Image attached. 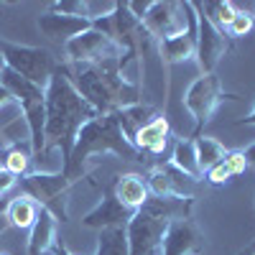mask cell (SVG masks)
<instances>
[{
  "instance_id": "6da1fadb",
  "label": "cell",
  "mask_w": 255,
  "mask_h": 255,
  "mask_svg": "<svg viewBox=\"0 0 255 255\" xmlns=\"http://www.w3.org/2000/svg\"><path fill=\"white\" fill-rule=\"evenodd\" d=\"M44 92H46V125H44L46 145H44V151L46 148H61V158L67 163L72 156L77 133L82 130V125H87L90 120L97 118V110L74 90V84L69 82L67 72H64V64L56 67Z\"/></svg>"
},
{
  "instance_id": "7a4b0ae2",
  "label": "cell",
  "mask_w": 255,
  "mask_h": 255,
  "mask_svg": "<svg viewBox=\"0 0 255 255\" xmlns=\"http://www.w3.org/2000/svg\"><path fill=\"white\" fill-rule=\"evenodd\" d=\"M95 153H115V156H123L128 161H140L138 148L123 135L118 113L97 115L87 125H82V130L77 133V140H74V148H72V156L64 163V176L69 181L82 176L84 163Z\"/></svg>"
},
{
  "instance_id": "3957f363",
  "label": "cell",
  "mask_w": 255,
  "mask_h": 255,
  "mask_svg": "<svg viewBox=\"0 0 255 255\" xmlns=\"http://www.w3.org/2000/svg\"><path fill=\"white\" fill-rule=\"evenodd\" d=\"M0 54H3V64L23 79L38 84L41 90H46L51 74L56 72L59 64L54 61L49 49L38 46H18L10 41H0Z\"/></svg>"
},
{
  "instance_id": "277c9868",
  "label": "cell",
  "mask_w": 255,
  "mask_h": 255,
  "mask_svg": "<svg viewBox=\"0 0 255 255\" xmlns=\"http://www.w3.org/2000/svg\"><path fill=\"white\" fill-rule=\"evenodd\" d=\"M143 28L158 41L197 31V8L194 3H153V8L143 18Z\"/></svg>"
},
{
  "instance_id": "5b68a950",
  "label": "cell",
  "mask_w": 255,
  "mask_h": 255,
  "mask_svg": "<svg viewBox=\"0 0 255 255\" xmlns=\"http://www.w3.org/2000/svg\"><path fill=\"white\" fill-rule=\"evenodd\" d=\"M69 179L64 176V171L49 174V171H41V174H31L20 179V186H23L26 194L41 207L51 212L56 217V222H67V204H64V194L69 189Z\"/></svg>"
},
{
  "instance_id": "8992f818",
  "label": "cell",
  "mask_w": 255,
  "mask_h": 255,
  "mask_svg": "<svg viewBox=\"0 0 255 255\" xmlns=\"http://www.w3.org/2000/svg\"><path fill=\"white\" fill-rule=\"evenodd\" d=\"M225 100H238V97L222 92L217 74H202V77H197L194 82H191V87L184 95V105L191 113V118L197 120V130H194L197 138L202 133V128L212 120V115L217 113V108Z\"/></svg>"
},
{
  "instance_id": "52a82bcc",
  "label": "cell",
  "mask_w": 255,
  "mask_h": 255,
  "mask_svg": "<svg viewBox=\"0 0 255 255\" xmlns=\"http://www.w3.org/2000/svg\"><path fill=\"white\" fill-rule=\"evenodd\" d=\"M171 222L158 220L148 212L138 209L130 217V222L125 225V235H128V250L130 255H151L161 248V240L166 235V230Z\"/></svg>"
},
{
  "instance_id": "ba28073f",
  "label": "cell",
  "mask_w": 255,
  "mask_h": 255,
  "mask_svg": "<svg viewBox=\"0 0 255 255\" xmlns=\"http://www.w3.org/2000/svg\"><path fill=\"white\" fill-rule=\"evenodd\" d=\"M64 51H67V59L72 64H100L105 59H113V56L123 54L108 36L95 31V28H90V31L74 36L72 41H67V44H64Z\"/></svg>"
},
{
  "instance_id": "9c48e42d",
  "label": "cell",
  "mask_w": 255,
  "mask_h": 255,
  "mask_svg": "<svg viewBox=\"0 0 255 255\" xmlns=\"http://www.w3.org/2000/svg\"><path fill=\"white\" fill-rule=\"evenodd\" d=\"M227 46H230L227 36L220 28L212 26L207 20V15L199 10L197 13V61H199L202 74H215V67L220 64V59L225 56Z\"/></svg>"
},
{
  "instance_id": "30bf717a",
  "label": "cell",
  "mask_w": 255,
  "mask_h": 255,
  "mask_svg": "<svg viewBox=\"0 0 255 255\" xmlns=\"http://www.w3.org/2000/svg\"><path fill=\"white\" fill-rule=\"evenodd\" d=\"M135 215L133 209H128L125 204H120V199L115 197L113 186L105 189V197L102 202L84 215V225L87 227H97V230H105V227H125L128 222H130V217Z\"/></svg>"
},
{
  "instance_id": "8fae6325",
  "label": "cell",
  "mask_w": 255,
  "mask_h": 255,
  "mask_svg": "<svg viewBox=\"0 0 255 255\" xmlns=\"http://www.w3.org/2000/svg\"><path fill=\"white\" fill-rule=\"evenodd\" d=\"M202 248H204V243H202L199 230L189 220H181V222L168 225L158 253L161 255H197V253H202Z\"/></svg>"
},
{
  "instance_id": "7c38bea8",
  "label": "cell",
  "mask_w": 255,
  "mask_h": 255,
  "mask_svg": "<svg viewBox=\"0 0 255 255\" xmlns=\"http://www.w3.org/2000/svg\"><path fill=\"white\" fill-rule=\"evenodd\" d=\"M92 23L87 18H74V15H64V13H44V15H38V31L49 36L51 41H72L74 36L84 33V31H90Z\"/></svg>"
},
{
  "instance_id": "4fadbf2b",
  "label": "cell",
  "mask_w": 255,
  "mask_h": 255,
  "mask_svg": "<svg viewBox=\"0 0 255 255\" xmlns=\"http://www.w3.org/2000/svg\"><path fill=\"white\" fill-rule=\"evenodd\" d=\"M140 209L166 222H181L189 220L191 197H148Z\"/></svg>"
},
{
  "instance_id": "5bb4252c",
  "label": "cell",
  "mask_w": 255,
  "mask_h": 255,
  "mask_svg": "<svg viewBox=\"0 0 255 255\" xmlns=\"http://www.w3.org/2000/svg\"><path fill=\"white\" fill-rule=\"evenodd\" d=\"M56 245V217L51 212L41 209L38 217L31 227V238H28V255H44Z\"/></svg>"
},
{
  "instance_id": "9a60e30c",
  "label": "cell",
  "mask_w": 255,
  "mask_h": 255,
  "mask_svg": "<svg viewBox=\"0 0 255 255\" xmlns=\"http://www.w3.org/2000/svg\"><path fill=\"white\" fill-rule=\"evenodd\" d=\"M113 191H115V197L120 199V204H125L128 209H133V212H138V209L145 204V199L151 197V194H148L145 181H143L138 174L118 176L115 184H113Z\"/></svg>"
},
{
  "instance_id": "2e32d148",
  "label": "cell",
  "mask_w": 255,
  "mask_h": 255,
  "mask_svg": "<svg viewBox=\"0 0 255 255\" xmlns=\"http://www.w3.org/2000/svg\"><path fill=\"white\" fill-rule=\"evenodd\" d=\"M153 118H156V110L151 108V105H143V102L128 105V108L118 110V123H120V128H123V135L130 140V143L135 140V135H138Z\"/></svg>"
},
{
  "instance_id": "e0dca14e",
  "label": "cell",
  "mask_w": 255,
  "mask_h": 255,
  "mask_svg": "<svg viewBox=\"0 0 255 255\" xmlns=\"http://www.w3.org/2000/svg\"><path fill=\"white\" fill-rule=\"evenodd\" d=\"M168 143V123L166 118H153L143 130L135 135L133 145L138 148V153H161Z\"/></svg>"
},
{
  "instance_id": "ac0fdd59",
  "label": "cell",
  "mask_w": 255,
  "mask_h": 255,
  "mask_svg": "<svg viewBox=\"0 0 255 255\" xmlns=\"http://www.w3.org/2000/svg\"><path fill=\"white\" fill-rule=\"evenodd\" d=\"M158 51H161L166 64H176V61H186L191 56H197V31H189V33L161 41Z\"/></svg>"
},
{
  "instance_id": "d6986e66",
  "label": "cell",
  "mask_w": 255,
  "mask_h": 255,
  "mask_svg": "<svg viewBox=\"0 0 255 255\" xmlns=\"http://www.w3.org/2000/svg\"><path fill=\"white\" fill-rule=\"evenodd\" d=\"M38 212H41V207H38L31 197H15V199L8 204L5 215H8V220H10L13 227L28 230V227H33V222H36V217H38Z\"/></svg>"
},
{
  "instance_id": "ffe728a7",
  "label": "cell",
  "mask_w": 255,
  "mask_h": 255,
  "mask_svg": "<svg viewBox=\"0 0 255 255\" xmlns=\"http://www.w3.org/2000/svg\"><path fill=\"white\" fill-rule=\"evenodd\" d=\"M204 15H207V20L215 28H220L222 33H227V26L232 23V18H235V5L232 3H225V0H207L204 5H199V3H194Z\"/></svg>"
},
{
  "instance_id": "44dd1931",
  "label": "cell",
  "mask_w": 255,
  "mask_h": 255,
  "mask_svg": "<svg viewBox=\"0 0 255 255\" xmlns=\"http://www.w3.org/2000/svg\"><path fill=\"white\" fill-rule=\"evenodd\" d=\"M194 151H197V161H199V168H202V174L204 171H209L212 166H217L225 156H227V151H225V145L220 143V140H215V138H197L194 140Z\"/></svg>"
},
{
  "instance_id": "7402d4cb",
  "label": "cell",
  "mask_w": 255,
  "mask_h": 255,
  "mask_svg": "<svg viewBox=\"0 0 255 255\" xmlns=\"http://www.w3.org/2000/svg\"><path fill=\"white\" fill-rule=\"evenodd\" d=\"M95 255H130L125 227H105L100 232V243H97Z\"/></svg>"
},
{
  "instance_id": "603a6c76",
  "label": "cell",
  "mask_w": 255,
  "mask_h": 255,
  "mask_svg": "<svg viewBox=\"0 0 255 255\" xmlns=\"http://www.w3.org/2000/svg\"><path fill=\"white\" fill-rule=\"evenodd\" d=\"M176 168L189 176V179H199L202 176V168H199V161H197V151H194V143L191 140H179L174 145V161H171Z\"/></svg>"
},
{
  "instance_id": "cb8c5ba5",
  "label": "cell",
  "mask_w": 255,
  "mask_h": 255,
  "mask_svg": "<svg viewBox=\"0 0 255 255\" xmlns=\"http://www.w3.org/2000/svg\"><path fill=\"white\" fill-rule=\"evenodd\" d=\"M161 168H163V174L168 176V181H171V189H174L176 197H191V184H194V179H189L174 163H163Z\"/></svg>"
},
{
  "instance_id": "d4e9b609",
  "label": "cell",
  "mask_w": 255,
  "mask_h": 255,
  "mask_svg": "<svg viewBox=\"0 0 255 255\" xmlns=\"http://www.w3.org/2000/svg\"><path fill=\"white\" fill-rule=\"evenodd\" d=\"M28 161H31V156H28L26 151H20V148H13V151H8V156H5V166H3V168H8V171L15 174V176H26V171H28Z\"/></svg>"
},
{
  "instance_id": "484cf974",
  "label": "cell",
  "mask_w": 255,
  "mask_h": 255,
  "mask_svg": "<svg viewBox=\"0 0 255 255\" xmlns=\"http://www.w3.org/2000/svg\"><path fill=\"white\" fill-rule=\"evenodd\" d=\"M255 26V18L248 13V10H238L235 18H232V23L227 26V33L230 36H248Z\"/></svg>"
},
{
  "instance_id": "4316f807",
  "label": "cell",
  "mask_w": 255,
  "mask_h": 255,
  "mask_svg": "<svg viewBox=\"0 0 255 255\" xmlns=\"http://www.w3.org/2000/svg\"><path fill=\"white\" fill-rule=\"evenodd\" d=\"M51 10L74 18H87V3H82V0H59V3H51Z\"/></svg>"
},
{
  "instance_id": "83f0119b",
  "label": "cell",
  "mask_w": 255,
  "mask_h": 255,
  "mask_svg": "<svg viewBox=\"0 0 255 255\" xmlns=\"http://www.w3.org/2000/svg\"><path fill=\"white\" fill-rule=\"evenodd\" d=\"M115 8H118V3H97V0H87V18H90V23H92V20L113 15Z\"/></svg>"
},
{
  "instance_id": "f1b7e54d",
  "label": "cell",
  "mask_w": 255,
  "mask_h": 255,
  "mask_svg": "<svg viewBox=\"0 0 255 255\" xmlns=\"http://www.w3.org/2000/svg\"><path fill=\"white\" fill-rule=\"evenodd\" d=\"M230 179H232V171H230V166L225 163V158L207 171V181H209V184H227Z\"/></svg>"
},
{
  "instance_id": "f546056e",
  "label": "cell",
  "mask_w": 255,
  "mask_h": 255,
  "mask_svg": "<svg viewBox=\"0 0 255 255\" xmlns=\"http://www.w3.org/2000/svg\"><path fill=\"white\" fill-rule=\"evenodd\" d=\"M225 163L230 166V171H232V176H238V174H243L245 168H248V163H245V158H243V153L238 151V153H227L225 156Z\"/></svg>"
},
{
  "instance_id": "4dcf8cb0",
  "label": "cell",
  "mask_w": 255,
  "mask_h": 255,
  "mask_svg": "<svg viewBox=\"0 0 255 255\" xmlns=\"http://www.w3.org/2000/svg\"><path fill=\"white\" fill-rule=\"evenodd\" d=\"M15 184H18V176H15V174H10L8 168H0V197L8 194V191H10Z\"/></svg>"
},
{
  "instance_id": "1f68e13d",
  "label": "cell",
  "mask_w": 255,
  "mask_h": 255,
  "mask_svg": "<svg viewBox=\"0 0 255 255\" xmlns=\"http://www.w3.org/2000/svg\"><path fill=\"white\" fill-rule=\"evenodd\" d=\"M125 5H128V10L133 13V18H138L140 23H143V18L148 15V10L153 8V3H151V0H145V3H125Z\"/></svg>"
},
{
  "instance_id": "d6a6232c",
  "label": "cell",
  "mask_w": 255,
  "mask_h": 255,
  "mask_svg": "<svg viewBox=\"0 0 255 255\" xmlns=\"http://www.w3.org/2000/svg\"><path fill=\"white\" fill-rule=\"evenodd\" d=\"M243 153V158H245V163L250 166V168H255V143L253 145H248L245 151H240Z\"/></svg>"
},
{
  "instance_id": "836d02e7",
  "label": "cell",
  "mask_w": 255,
  "mask_h": 255,
  "mask_svg": "<svg viewBox=\"0 0 255 255\" xmlns=\"http://www.w3.org/2000/svg\"><path fill=\"white\" fill-rule=\"evenodd\" d=\"M13 102V95L3 87V84H0V108H5V105H10Z\"/></svg>"
},
{
  "instance_id": "e575fe53",
  "label": "cell",
  "mask_w": 255,
  "mask_h": 255,
  "mask_svg": "<svg viewBox=\"0 0 255 255\" xmlns=\"http://www.w3.org/2000/svg\"><path fill=\"white\" fill-rule=\"evenodd\" d=\"M51 253H54V255H72V253H69V250H67V248H64V245H61V243H56V245H54V248H51Z\"/></svg>"
},
{
  "instance_id": "d590c367",
  "label": "cell",
  "mask_w": 255,
  "mask_h": 255,
  "mask_svg": "<svg viewBox=\"0 0 255 255\" xmlns=\"http://www.w3.org/2000/svg\"><path fill=\"white\" fill-rule=\"evenodd\" d=\"M240 125H255V108H253V113H250L245 120H240Z\"/></svg>"
},
{
  "instance_id": "8d00e7d4",
  "label": "cell",
  "mask_w": 255,
  "mask_h": 255,
  "mask_svg": "<svg viewBox=\"0 0 255 255\" xmlns=\"http://www.w3.org/2000/svg\"><path fill=\"white\" fill-rule=\"evenodd\" d=\"M248 250H250V253H253V255H255V240H253V245H250V248H248Z\"/></svg>"
},
{
  "instance_id": "74e56055",
  "label": "cell",
  "mask_w": 255,
  "mask_h": 255,
  "mask_svg": "<svg viewBox=\"0 0 255 255\" xmlns=\"http://www.w3.org/2000/svg\"><path fill=\"white\" fill-rule=\"evenodd\" d=\"M3 67H5V64H3V54H0V72H3Z\"/></svg>"
},
{
  "instance_id": "f35d334b",
  "label": "cell",
  "mask_w": 255,
  "mask_h": 255,
  "mask_svg": "<svg viewBox=\"0 0 255 255\" xmlns=\"http://www.w3.org/2000/svg\"><path fill=\"white\" fill-rule=\"evenodd\" d=\"M151 255H161V253H158V250H156V253H151Z\"/></svg>"
},
{
  "instance_id": "ab89813d",
  "label": "cell",
  "mask_w": 255,
  "mask_h": 255,
  "mask_svg": "<svg viewBox=\"0 0 255 255\" xmlns=\"http://www.w3.org/2000/svg\"><path fill=\"white\" fill-rule=\"evenodd\" d=\"M0 209H3V202H0Z\"/></svg>"
}]
</instances>
